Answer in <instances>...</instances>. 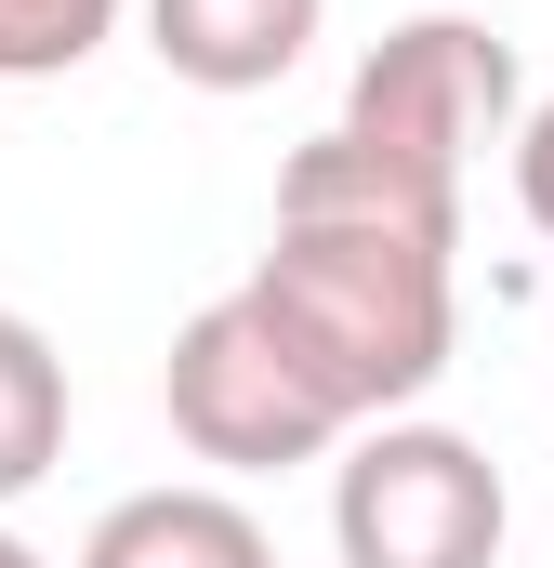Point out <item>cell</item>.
<instances>
[{
  "instance_id": "6da1fadb",
  "label": "cell",
  "mask_w": 554,
  "mask_h": 568,
  "mask_svg": "<svg viewBox=\"0 0 554 568\" xmlns=\"http://www.w3.org/2000/svg\"><path fill=\"white\" fill-rule=\"evenodd\" d=\"M462 239H422V225H277L252 291L277 304V331L330 371V397L357 424H397L422 384L449 371V331H462V291H449Z\"/></svg>"
},
{
  "instance_id": "7a4b0ae2",
  "label": "cell",
  "mask_w": 554,
  "mask_h": 568,
  "mask_svg": "<svg viewBox=\"0 0 554 568\" xmlns=\"http://www.w3.org/2000/svg\"><path fill=\"white\" fill-rule=\"evenodd\" d=\"M158 397H172V436H185L212 476H290V463H317V449L357 436V410L330 397V371L277 331V304L252 278L212 291V304L172 331Z\"/></svg>"
},
{
  "instance_id": "3957f363",
  "label": "cell",
  "mask_w": 554,
  "mask_h": 568,
  "mask_svg": "<svg viewBox=\"0 0 554 568\" xmlns=\"http://www.w3.org/2000/svg\"><path fill=\"white\" fill-rule=\"evenodd\" d=\"M502 463L449 424H357L343 476H330V542L343 568H502Z\"/></svg>"
},
{
  "instance_id": "277c9868",
  "label": "cell",
  "mask_w": 554,
  "mask_h": 568,
  "mask_svg": "<svg viewBox=\"0 0 554 568\" xmlns=\"http://www.w3.org/2000/svg\"><path fill=\"white\" fill-rule=\"evenodd\" d=\"M529 93H515V40L489 13H410L357 53V93H343V133L397 145L422 172H475V145H515Z\"/></svg>"
},
{
  "instance_id": "5b68a950",
  "label": "cell",
  "mask_w": 554,
  "mask_h": 568,
  "mask_svg": "<svg viewBox=\"0 0 554 568\" xmlns=\"http://www.w3.org/2000/svg\"><path fill=\"white\" fill-rule=\"evenodd\" d=\"M330 0H145V53L185 93H277Z\"/></svg>"
},
{
  "instance_id": "8992f818",
  "label": "cell",
  "mask_w": 554,
  "mask_h": 568,
  "mask_svg": "<svg viewBox=\"0 0 554 568\" xmlns=\"http://www.w3.org/2000/svg\"><path fill=\"white\" fill-rule=\"evenodd\" d=\"M317 212L462 239V185H449V172H422V159H397V145H370V133H343V120H330L317 145H290V172H277V225H317Z\"/></svg>"
},
{
  "instance_id": "52a82bcc",
  "label": "cell",
  "mask_w": 554,
  "mask_h": 568,
  "mask_svg": "<svg viewBox=\"0 0 554 568\" xmlns=\"http://www.w3.org/2000/svg\"><path fill=\"white\" fill-rule=\"evenodd\" d=\"M80 568H277V542L238 489H133L93 516Z\"/></svg>"
},
{
  "instance_id": "ba28073f",
  "label": "cell",
  "mask_w": 554,
  "mask_h": 568,
  "mask_svg": "<svg viewBox=\"0 0 554 568\" xmlns=\"http://www.w3.org/2000/svg\"><path fill=\"white\" fill-rule=\"evenodd\" d=\"M53 463H66V357L40 317L0 304V503H27Z\"/></svg>"
},
{
  "instance_id": "9c48e42d",
  "label": "cell",
  "mask_w": 554,
  "mask_h": 568,
  "mask_svg": "<svg viewBox=\"0 0 554 568\" xmlns=\"http://www.w3.org/2000/svg\"><path fill=\"white\" fill-rule=\"evenodd\" d=\"M120 27V0H0V80H66L93 67Z\"/></svg>"
},
{
  "instance_id": "30bf717a",
  "label": "cell",
  "mask_w": 554,
  "mask_h": 568,
  "mask_svg": "<svg viewBox=\"0 0 554 568\" xmlns=\"http://www.w3.org/2000/svg\"><path fill=\"white\" fill-rule=\"evenodd\" d=\"M515 199H529V225H542V252H554V93L515 120Z\"/></svg>"
},
{
  "instance_id": "8fae6325",
  "label": "cell",
  "mask_w": 554,
  "mask_h": 568,
  "mask_svg": "<svg viewBox=\"0 0 554 568\" xmlns=\"http://www.w3.org/2000/svg\"><path fill=\"white\" fill-rule=\"evenodd\" d=\"M0 568H40V556H27V542H13V529H0Z\"/></svg>"
}]
</instances>
